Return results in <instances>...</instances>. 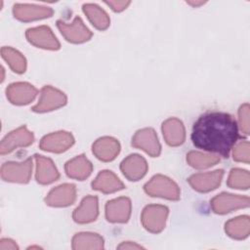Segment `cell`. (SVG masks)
<instances>
[{
	"label": "cell",
	"instance_id": "cell-25",
	"mask_svg": "<svg viewBox=\"0 0 250 250\" xmlns=\"http://www.w3.org/2000/svg\"><path fill=\"white\" fill-rule=\"evenodd\" d=\"M2 57L8 62L12 69L18 73H21L25 69V61L24 58L17 51L4 47L2 49Z\"/></svg>",
	"mask_w": 250,
	"mask_h": 250
},
{
	"label": "cell",
	"instance_id": "cell-3",
	"mask_svg": "<svg viewBox=\"0 0 250 250\" xmlns=\"http://www.w3.org/2000/svg\"><path fill=\"white\" fill-rule=\"evenodd\" d=\"M31 168V159L22 163H5L1 169V176L5 181L26 183L30 177Z\"/></svg>",
	"mask_w": 250,
	"mask_h": 250
},
{
	"label": "cell",
	"instance_id": "cell-20",
	"mask_svg": "<svg viewBox=\"0 0 250 250\" xmlns=\"http://www.w3.org/2000/svg\"><path fill=\"white\" fill-rule=\"evenodd\" d=\"M37 174L36 179L41 184H49L58 179L59 174L50 159L36 155Z\"/></svg>",
	"mask_w": 250,
	"mask_h": 250
},
{
	"label": "cell",
	"instance_id": "cell-1",
	"mask_svg": "<svg viewBox=\"0 0 250 250\" xmlns=\"http://www.w3.org/2000/svg\"><path fill=\"white\" fill-rule=\"evenodd\" d=\"M237 139L235 120L225 112H207L194 123L191 140L195 146L208 151H214L225 157Z\"/></svg>",
	"mask_w": 250,
	"mask_h": 250
},
{
	"label": "cell",
	"instance_id": "cell-21",
	"mask_svg": "<svg viewBox=\"0 0 250 250\" xmlns=\"http://www.w3.org/2000/svg\"><path fill=\"white\" fill-rule=\"evenodd\" d=\"M93 188L102 190L104 192H112L123 188L122 183L112 173L104 171L101 173L95 182L92 184Z\"/></svg>",
	"mask_w": 250,
	"mask_h": 250
},
{
	"label": "cell",
	"instance_id": "cell-2",
	"mask_svg": "<svg viewBox=\"0 0 250 250\" xmlns=\"http://www.w3.org/2000/svg\"><path fill=\"white\" fill-rule=\"evenodd\" d=\"M146 191L152 196H161L169 199L179 198L178 187L168 178L155 176L145 187Z\"/></svg>",
	"mask_w": 250,
	"mask_h": 250
},
{
	"label": "cell",
	"instance_id": "cell-4",
	"mask_svg": "<svg viewBox=\"0 0 250 250\" xmlns=\"http://www.w3.org/2000/svg\"><path fill=\"white\" fill-rule=\"evenodd\" d=\"M168 209L163 206H148L143 213V224L151 232L160 231L165 224Z\"/></svg>",
	"mask_w": 250,
	"mask_h": 250
},
{
	"label": "cell",
	"instance_id": "cell-6",
	"mask_svg": "<svg viewBox=\"0 0 250 250\" xmlns=\"http://www.w3.org/2000/svg\"><path fill=\"white\" fill-rule=\"evenodd\" d=\"M64 104L65 97L63 94L51 87H45L41 92V99L39 104L32 109L34 111H46L59 107Z\"/></svg>",
	"mask_w": 250,
	"mask_h": 250
},
{
	"label": "cell",
	"instance_id": "cell-15",
	"mask_svg": "<svg viewBox=\"0 0 250 250\" xmlns=\"http://www.w3.org/2000/svg\"><path fill=\"white\" fill-rule=\"evenodd\" d=\"M222 176L223 171L219 170L213 173L194 175L190 177L188 181L190 185L193 187V188L199 191H208L210 189L215 188L218 185H220Z\"/></svg>",
	"mask_w": 250,
	"mask_h": 250
},
{
	"label": "cell",
	"instance_id": "cell-9",
	"mask_svg": "<svg viewBox=\"0 0 250 250\" xmlns=\"http://www.w3.org/2000/svg\"><path fill=\"white\" fill-rule=\"evenodd\" d=\"M73 143V138L66 132H59L46 136L40 144V146L44 150H50L55 152H61L65 150Z\"/></svg>",
	"mask_w": 250,
	"mask_h": 250
},
{
	"label": "cell",
	"instance_id": "cell-14",
	"mask_svg": "<svg viewBox=\"0 0 250 250\" xmlns=\"http://www.w3.org/2000/svg\"><path fill=\"white\" fill-rule=\"evenodd\" d=\"M248 205V198L233 196L231 194L223 193L212 200V206L217 213H226L231 209H235Z\"/></svg>",
	"mask_w": 250,
	"mask_h": 250
},
{
	"label": "cell",
	"instance_id": "cell-7",
	"mask_svg": "<svg viewBox=\"0 0 250 250\" xmlns=\"http://www.w3.org/2000/svg\"><path fill=\"white\" fill-rule=\"evenodd\" d=\"M36 90L26 83L12 84L7 88V97L13 103L17 104H27L34 99Z\"/></svg>",
	"mask_w": 250,
	"mask_h": 250
},
{
	"label": "cell",
	"instance_id": "cell-29",
	"mask_svg": "<svg viewBox=\"0 0 250 250\" xmlns=\"http://www.w3.org/2000/svg\"><path fill=\"white\" fill-rule=\"evenodd\" d=\"M18 249L17 244L11 239H2L0 242V250H15Z\"/></svg>",
	"mask_w": 250,
	"mask_h": 250
},
{
	"label": "cell",
	"instance_id": "cell-22",
	"mask_svg": "<svg viewBox=\"0 0 250 250\" xmlns=\"http://www.w3.org/2000/svg\"><path fill=\"white\" fill-rule=\"evenodd\" d=\"M65 170L69 177L83 180L91 173L92 166L83 155H80L79 157L67 162Z\"/></svg>",
	"mask_w": 250,
	"mask_h": 250
},
{
	"label": "cell",
	"instance_id": "cell-18",
	"mask_svg": "<svg viewBox=\"0 0 250 250\" xmlns=\"http://www.w3.org/2000/svg\"><path fill=\"white\" fill-rule=\"evenodd\" d=\"M163 135L169 145H181L185 139V131L182 122L177 119L167 120L163 124Z\"/></svg>",
	"mask_w": 250,
	"mask_h": 250
},
{
	"label": "cell",
	"instance_id": "cell-23",
	"mask_svg": "<svg viewBox=\"0 0 250 250\" xmlns=\"http://www.w3.org/2000/svg\"><path fill=\"white\" fill-rule=\"evenodd\" d=\"M103 247V238L96 233H78L72 240L73 249H101Z\"/></svg>",
	"mask_w": 250,
	"mask_h": 250
},
{
	"label": "cell",
	"instance_id": "cell-17",
	"mask_svg": "<svg viewBox=\"0 0 250 250\" xmlns=\"http://www.w3.org/2000/svg\"><path fill=\"white\" fill-rule=\"evenodd\" d=\"M71 26H67L63 24V22L59 21L58 26L61 29L62 33L67 38V40L72 42H82L88 40L91 36L89 30L82 24L80 19H76Z\"/></svg>",
	"mask_w": 250,
	"mask_h": 250
},
{
	"label": "cell",
	"instance_id": "cell-26",
	"mask_svg": "<svg viewBox=\"0 0 250 250\" xmlns=\"http://www.w3.org/2000/svg\"><path fill=\"white\" fill-rule=\"evenodd\" d=\"M21 8H19L18 5L15 6L14 13H15V17H17L18 19L22 20V21L49 17V15L52 14V11L50 9L23 8V6H21Z\"/></svg>",
	"mask_w": 250,
	"mask_h": 250
},
{
	"label": "cell",
	"instance_id": "cell-16",
	"mask_svg": "<svg viewBox=\"0 0 250 250\" xmlns=\"http://www.w3.org/2000/svg\"><path fill=\"white\" fill-rule=\"evenodd\" d=\"M119 151L118 143L111 138H103L98 140L93 146V152L98 158L108 161L115 157Z\"/></svg>",
	"mask_w": 250,
	"mask_h": 250
},
{
	"label": "cell",
	"instance_id": "cell-5",
	"mask_svg": "<svg viewBox=\"0 0 250 250\" xmlns=\"http://www.w3.org/2000/svg\"><path fill=\"white\" fill-rule=\"evenodd\" d=\"M33 142V136L29 133L25 127L19 128L16 131L11 132L1 144V153H7L12 151L15 147L25 146Z\"/></svg>",
	"mask_w": 250,
	"mask_h": 250
},
{
	"label": "cell",
	"instance_id": "cell-28",
	"mask_svg": "<svg viewBox=\"0 0 250 250\" xmlns=\"http://www.w3.org/2000/svg\"><path fill=\"white\" fill-rule=\"evenodd\" d=\"M246 171H241V170H232L231 174L229 176V186L232 187V188H242V187H244L243 188H247V186L245 184H243L242 177L244 175H246Z\"/></svg>",
	"mask_w": 250,
	"mask_h": 250
},
{
	"label": "cell",
	"instance_id": "cell-8",
	"mask_svg": "<svg viewBox=\"0 0 250 250\" xmlns=\"http://www.w3.org/2000/svg\"><path fill=\"white\" fill-rule=\"evenodd\" d=\"M133 146H138L146 150L152 156L158 155L160 146L157 142V138L152 129H145L139 131L133 139Z\"/></svg>",
	"mask_w": 250,
	"mask_h": 250
},
{
	"label": "cell",
	"instance_id": "cell-12",
	"mask_svg": "<svg viewBox=\"0 0 250 250\" xmlns=\"http://www.w3.org/2000/svg\"><path fill=\"white\" fill-rule=\"evenodd\" d=\"M75 198V189L73 185H63L53 189L46 202L52 206H65L71 204Z\"/></svg>",
	"mask_w": 250,
	"mask_h": 250
},
{
	"label": "cell",
	"instance_id": "cell-27",
	"mask_svg": "<svg viewBox=\"0 0 250 250\" xmlns=\"http://www.w3.org/2000/svg\"><path fill=\"white\" fill-rule=\"evenodd\" d=\"M218 160V157L215 155H207L199 152H189L188 155V161L189 164L196 168H203L214 165Z\"/></svg>",
	"mask_w": 250,
	"mask_h": 250
},
{
	"label": "cell",
	"instance_id": "cell-30",
	"mask_svg": "<svg viewBox=\"0 0 250 250\" xmlns=\"http://www.w3.org/2000/svg\"><path fill=\"white\" fill-rule=\"evenodd\" d=\"M119 249H140V248H143L142 246L140 245H137V244H134V243H130V242H126V243H123L121 245L118 246Z\"/></svg>",
	"mask_w": 250,
	"mask_h": 250
},
{
	"label": "cell",
	"instance_id": "cell-13",
	"mask_svg": "<svg viewBox=\"0 0 250 250\" xmlns=\"http://www.w3.org/2000/svg\"><path fill=\"white\" fill-rule=\"evenodd\" d=\"M130 214V201L127 198L112 200L106 204V218L110 222H126Z\"/></svg>",
	"mask_w": 250,
	"mask_h": 250
},
{
	"label": "cell",
	"instance_id": "cell-10",
	"mask_svg": "<svg viewBox=\"0 0 250 250\" xmlns=\"http://www.w3.org/2000/svg\"><path fill=\"white\" fill-rule=\"evenodd\" d=\"M26 36L31 43L42 48L58 49L60 46L59 42L53 36L51 30L45 26L28 29L26 32Z\"/></svg>",
	"mask_w": 250,
	"mask_h": 250
},
{
	"label": "cell",
	"instance_id": "cell-11",
	"mask_svg": "<svg viewBox=\"0 0 250 250\" xmlns=\"http://www.w3.org/2000/svg\"><path fill=\"white\" fill-rule=\"evenodd\" d=\"M121 170L127 178L137 181L146 174V163L144 158L137 154L130 155L122 162Z\"/></svg>",
	"mask_w": 250,
	"mask_h": 250
},
{
	"label": "cell",
	"instance_id": "cell-19",
	"mask_svg": "<svg viewBox=\"0 0 250 250\" xmlns=\"http://www.w3.org/2000/svg\"><path fill=\"white\" fill-rule=\"evenodd\" d=\"M98 215L97 197H87L73 214V218L78 223H88L96 219Z\"/></svg>",
	"mask_w": 250,
	"mask_h": 250
},
{
	"label": "cell",
	"instance_id": "cell-24",
	"mask_svg": "<svg viewBox=\"0 0 250 250\" xmlns=\"http://www.w3.org/2000/svg\"><path fill=\"white\" fill-rule=\"evenodd\" d=\"M226 231L234 238H244L249 233V222L247 217H239L229 221L226 225Z\"/></svg>",
	"mask_w": 250,
	"mask_h": 250
}]
</instances>
